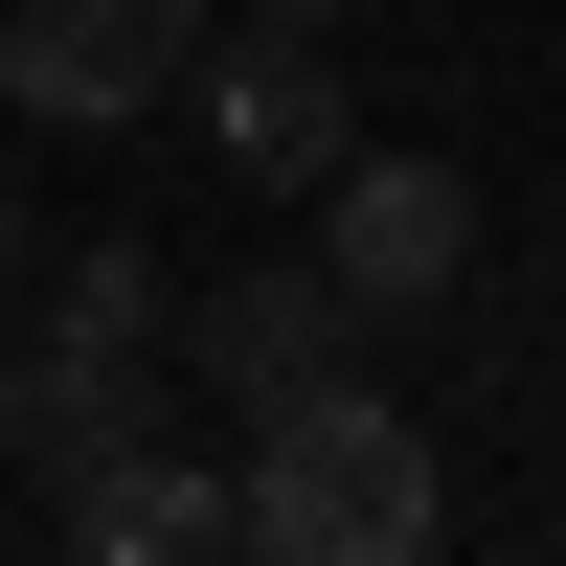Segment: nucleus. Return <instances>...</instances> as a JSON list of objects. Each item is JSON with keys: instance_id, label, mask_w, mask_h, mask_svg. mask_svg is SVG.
Returning a JSON list of instances; mask_svg holds the SVG:
<instances>
[{"instance_id": "f257e3e1", "label": "nucleus", "mask_w": 566, "mask_h": 566, "mask_svg": "<svg viewBox=\"0 0 566 566\" xmlns=\"http://www.w3.org/2000/svg\"><path fill=\"white\" fill-rule=\"evenodd\" d=\"M227 544H272V566H431L453 476H431V431H408L363 363H317V386H272L250 453H227Z\"/></svg>"}, {"instance_id": "f03ea898", "label": "nucleus", "mask_w": 566, "mask_h": 566, "mask_svg": "<svg viewBox=\"0 0 566 566\" xmlns=\"http://www.w3.org/2000/svg\"><path fill=\"white\" fill-rule=\"evenodd\" d=\"M295 205H317V272H340L363 317H431L453 272H476V181H453V159H363V136H340Z\"/></svg>"}, {"instance_id": "7ed1b4c3", "label": "nucleus", "mask_w": 566, "mask_h": 566, "mask_svg": "<svg viewBox=\"0 0 566 566\" xmlns=\"http://www.w3.org/2000/svg\"><path fill=\"white\" fill-rule=\"evenodd\" d=\"M181 45L205 0H0V114H181Z\"/></svg>"}, {"instance_id": "20e7f679", "label": "nucleus", "mask_w": 566, "mask_h": 566, "mask_svg": "<svg viewBox=\"0 0 566 566\" xmlns=\"http://www.w3.org/2000/svg\"><path fill=\"white\" fill-rule=\"evenodd\" d=\"M181 114H205V159L227 181H272V205H295L317 159H340V69H317V23H250V45H181Z\"/></svg>"}, {"instance_id": "39448f33", "label": "nucleus", "mask_w": 566, "mask_h": 566, "mask_svg": "<svg viewBox=\"0 0 566 566\" xmlns=\"http://www.w3.org/2000/svg\"><path fill=\"white\" fill-rule=\"evenodd\" d=\"M159 317H181V340H205V386H227V408H272V386H317V363L363 340V295H340V272H317V250H250V272H227V295H159Z\"/></svg>"}, {"instance_id": "423d86ee", "label": "nucleus", "mask_w": 566, "mask_h": 566, "mask_svg": "<svg viewBox=\"0 0 566 566\" xmlns=\"http://www.w3.org/2000/svg\"><path fill=\"white\" fill-rule=\"evenodd\" d=\"M45 499H69V544H91V566H205V544H227V476H205V453H136V431H114V453H69Z\"/></svg>"}, {"instance_id": "0eeeda50", "label": "nucleus", "mask_w": 566, "mask_h": 566, "mask_svg": "<svg viewBox=\"0 0 566 566\" xmlns=\"http://www.w3.org/2000/svg\"><path fill=\"white\" fill-rule=\"evenodd\" d=\"M114 431H136V363H91V340L0 363V453H23V476H69V453H114Z\"/></svg>"}, {"instance_id": "6e6552de", "label": "nucleus", "mask_w": 566, "mask_h": 566, "mask_svg": "<svg viewBox=\"0 0 566 566\" xmlns=\"http://www.w3.org/2000/svg\"><path fill=\"white\" fill-rule=\"evenodd\" d=\"M45 340H91V363H136V340H159V250H114V227H91V250L45 272Z\"/></svg>"}, {"instance_id": "1a4fd4ad", "label": "nucleus", "mask_w": 566, "mask_h": 566, "mask_svg": "<svg viewBox=\"0 0 566 566\" xmlns=\"http://www.w3.org/2000/svg\"><path fill=\"white\" fill-rule=\"evenodd\" d=\"M0 317H23V159H0Z\"/></svg>"}, {"instance_id": "9d476101", "label": "nucleus", "mask_w": 566, "mask_h": 566, "mask_svg": "<svg viewBox=\"0 0 566 566\" xmlns=\"http://www.w3.org/2000/svg\"><path fill=\"white\" fill-rule=\"evenodd\" d=\"M250 23H340V0H250Z\"/></svg>"}]
</instances>
